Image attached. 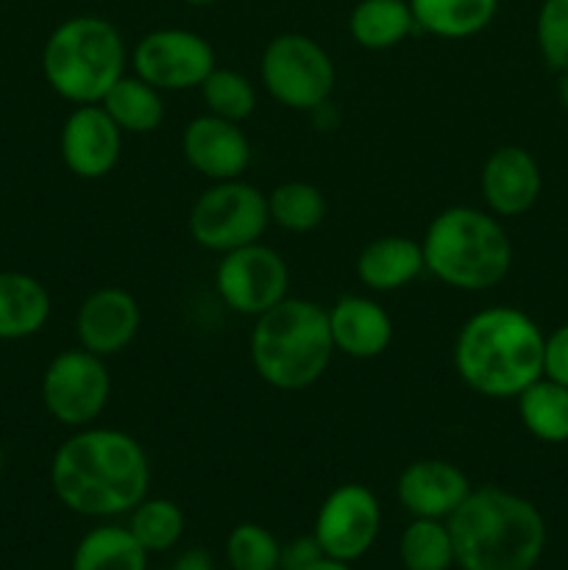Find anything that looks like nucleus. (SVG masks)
Instances as JSON below:
<instances>
[{"label":"nucleus","mask_w":568,"mask_h":570,"mask_svg":"<svg viewBox=\"0 0 568 570\" xmlns=\"http://www.w3.org/2000/svg\"><path fill=\"white\" fill-rule=\"evenodd\" d=\"M50 488L84 518L128 515L150 490V460L134 434L111 426L72 429L50 460Z\"/></svg>","instance_id":"nucleus-1"},{"label":"nucleus","mask_w":568,"mask_h":570,"mask_svg":"<svg viewBox=\"0 0 568 570\" xmlns=\"http://www.w3.org/2000/svg\"><path fill=\"white\" fill-rule=\"evenodd\" d=\"M546 334L518 306H484L460 326L451 362L471 393L490 401L518 399L543 376Z\"/></svg>","instance_id":"nucleus-2"},{"label":"nucleus","mask_w":568,"mask_h":570,"mask_svg":"<svg viewBox=\"0 0 568 570\" xmlns=\"http://www.w3.org/2000/svg\"><path fill=\"white\" fill-rule=\"evenodd\" d=\"M445 523L460 570H535L549 538L543 512L499 484L471 488Z\"/></svg>","instance_id":"nucleus-3"},{"label":"nucleus","mask_w":568,"mask_h":570,"mask_svg":"<svg viewBox=\"0 0 568 570\" xmlns=\"http://www.w3.org/2000/svg\"><path fill=\"white\" fill-rule=\"evenodd\" d=\"M254 373L273 390L301 393L326 376L334 360L329 312L317 301L284 298L254 317L248 337Z\"/></svg>","instance_id":"nucleus-4"},{"label":"nucleus","mask_w":568,"mask_h":570,"mask_svg":"<svg viewBox=\"0 0 568 570\" xmlns=\"http://www.w3.org/2000/svg\"><path fill=\"white\" fill-rule=\"evenodd\" d=\"M427 273L460 293H484L510 276L512 239L505 223L477 206H445L421 239Z\"/></svg>","instance_id":"nucleus-5"},{"label":"nucleus","mask_w":568,"mask_h":570,"mask_svg":"<svg viewBox=\"0 0 568 570\" xmlns=\"http://www.w3.org/2000/svg\"><path fill=\"white\" fill-rule=\"evenodd\" d=\"M128 45L120 28L98 14H76L50 31L42 48V76L70 104H100L126 76Z\"/></svg>","instance_id":"nucleus-6"},{"label":"nucleus","mask_w":568,"mask_h":570,"mask_svg":"<svg viewBox=\"0 0 568 570\" xmlns=\"http://www.w3.org/2000/svg\"><path fill=\"white\" fill-rule=\"evenodd\" d=\"M259 78L276 104L293 111H317L332 100L337 70L317 39L287 31L265 45L259 59Z\"/></svg>","instance_id":"nucleus-7"},{"label":"nucleus","mask_w":568,"mask_h":570,"mask_svg":"<svg viewBox=\"0 0 568 570\" xmlns=\"http://www.w3.org/2000/svg\"><path fill=\"white\" fill-rule=\"evenodd\" d=\"M271 226L267 195L243 178L212 181L189 206L187 228L195 245L212 254H228L259 243Z\"/></svg>","instance_id":"nucleus-8"},{"label":"nucleus","mask_w":568,"mask_h":570,"mask_svg":"<svg viewBox=\"0 0 568 570\" xmlns=\"http://www.w3.org/2000/svg\"><path fill=\"white\" fill-rule=\"evenodd\" d=\"M39 395L56 423L84 429L98 423L111 399V373L104 356L87 348L59 351L48 362L39 382Z\"/></svg>","instance_id":"nucleus-9"},{"label":"nucleus","mask_w":568,"mask_h":570,"mask_svg":"<svg viewBox=\"0 0 568 570\" xmlns=\"http://www.w3.org/2000/svg\"><path fill=\"white\" fill-rule=\"evenodd\" d=\"M215 293L234 315H265L290 295L287 259L262 239L221 254L215 267Z\"/></svg>","instance_id":"nucleus-10"},{"label":"nucleus","mask_w":568,"mask_h":570,"mask_svg":"<svg viewBox=\"0 0 568 570\" xmlns=\"http://www.w3.org/2000/svg\"><path fill=\"white\" fill-rule=\"evenodd\" d=\"M131 70L159 92L198 89L217 67L215 48L206 37L189 28H156L137 39L131 48Z\"/></svg>","instance_id":"nucleus-11"},{"label":"nucleus","mask_w":568,"mask_h":570,"mask_svg":"<svg viewBox=\"0 0 568 570\" xmlns=\"http://www.w3.org/2000/svg\"><path fill=\"white\" fill-rule=\"evenodd\" d=\"M382 532V504L376 493L360 482L334 488L317 507L312 538L332 560L356 562L373 549Z\"/></svg>","instance_id":"nucleus-12"},{"label":"nucleus","mask_w":568,"mask_h":570,"mask_svg":"<svg viewBox=\"0 0 568 570\" xmlns=\"http://www.w3.org/2000/svg\"><path fill=\"white\" fill-rule=\"evenodd\" d=\"M123 137L117 122L100 104H84L67 115L59 134V154L67 170L84 181L106 178L123 154Z\"/></svg>","instance_id":"nucleus-13"},{"label":"nucleus","mask_w":568,"mask_h":570,"mask_svg":"<svg viewBox=\"0 0 568 570\" xmlns=\"http://www.w3.org/2000/svg\"><path fill=\"white\" fill-rule=\"evenodd\" d=\"M484 209L499 220L523 217L535 209L543 193V173L538 159L521 145H499L490 150L479 173Z\"/></svg>","instance_id":"nucleus-14"},{"label":"nucleus","mask_w":568,"mask_h":570,"mask_svg":"<svg viewBox=\"0 0 568 570\" xmlns=\"http://www.w3.org/2000/svg\"><path fill=\"white\" fill-rule=\"evenodd\" d=\"M139 326H143L139 301L117 284L92 289L76 312L78 345L104 360L123 354L137 340Z\"/></svg>","instance_id":"nucleus-15"},{"label":"nucleus","mask_w":568,"mask_h":570,"mask_svg":"<svg viewBox=\"0 0 568 570\" xmlns=\"http://www.w3.org/2000/svg\"><path fill=\"white\" fill-rule=\"evenodd\" d=\"M251 139L243 122L223 120L215 115H198L184 126L182 156L198 176L209 181L243 178L251 165Z\"/></svg>","instance_id":"nucleus-16"},{"label":"nucleus","mask_w":568,"mask_h":570,"mask_svg":"<svg viewBox=\"0 0 568 570\" xmlns=\"http://www.w3.org/2000/svg\"><path fill=\"white\" fill-rule=\"evenodd\" d=\"M471 493L466 471L449 460H415L395 479V499L412 518L449 521L451 512Z\"/></svg>","instance_id":"nucleus-17"},{"label":"nucleus","mask_w":568,"mask_h":570,"mask_svg":"<svg viewBox=\"0 0 568 570\" xmlns=\"http://www.w3.org/2000/svg\"><path fill=\"white\" fill-rule=\"evenodd\" d=\"M326 312L334 351L349 360H376L393 343V317L368 295H343Z\"/></svg>","instance_id":"nucleus-18"},{"label":"nucleus","mask_w":568,"mask_h":570,"mask_svg":"<svg viewBox=\"0 0 568 570\" xmlns=\"http://www.w3.org/2000/svg\"><path fill=\"white\" fill-rule=\"evenodd\" d=\"M427 271L421 239L404 234H388L360 250L354 273L360 284L371 293H395L415 282Z\"/></svg>","instance_id":"nucleus-19"},{"label":"nucleus","mask_w":568,"mask_h":570,"mask_svg":"<svg viewBox=\"0 0 568 570\" xmlns=\"http://www.w3.org/2000/svg\"><path fill=\"white\" fill-rule=\"evenodd\" d=\"M48 287L31 273L0 271V340H28L50 321Z\"/></svg>","instance_id":"nucleus-20"},{"label":"nucleus","mask_w":568,"mask_h":570,"mask_svg":"<svg viewBox=\"0 0 568 570\" xmlns=\"http://www.w3.org/2000/svg\"><path fill=\"white\" fill-rule=\"evenodd\" d=\"M501 0H410L415 26L438 39H471L499 14Z\"/></svg>","instance_id":"nucleus-21"},{"label":"nucleus","mask_w":568,"mask_h":570,"mask_svg":"<svg viewBox=\"0 0 568 570\" xmlns=\"http://www.w3.org/2000/svg\"><path fill=\"white\" fill-rule=\"evenodd\" d=\"M410 0H360L349 14V33L360 48L390 50L415 31Z\"/></svg>","instance_id":"nucleus-22"},{"label":"nucleus","mask_w":568,"mask_h":570,"mask_svg":"<svg viewBox=\"0 0 568 570\" xmlns=\"http://www.w3.org/2000/svg\"><path fill=\"white\" fill-rule=\"evenodd\" d=\"M518 421L538 443H568V387L540 376L516 399Z\"/></svg>","instance_id":"nucleus-23"},{"label":"nucleus","mask_w":568,"mask_h":570,"mask_svg":"<svg viewBox=\"0 0 568 570\" xmlns=\"http://www.w3.org/2000/svg\"><path fill=\"white\" fill-rule=\"evenodd\" d=\"M148 557L128 527L100 523L78 540L70 570H148Z\"/></svg>","instance_id":"nucleus-24"},{"label":"nucleus","mask_w":568,"mask_h":570,"mask_svg":"<svg viewBox=\"0 0 568 570\" xmlns=\"http://www.w3.org/2000/svg\"><path fill=\"white\" fill-rule=\"evenodd\" d=\"M100 106H104L106 115L117 122L123 134H150L165 122L161 92L139 76H134V72H126L104 95Z\"/></svg>","instance_id":"nucleus-25"},{"label":"nucleus","mask_w":568,"mask_h":570,"mask_svg":"<svg viewBox=\"0 0 568 570\" xmlns=\"http://www.w3.org/2000/svg\"><path fill=\"white\" fill-rule=\"evenodd\" d=\"M267 215L273 226L290 234H310L323 226L329 200L321 187L310 181H284L267 193Z\"/></svg>","instance_id":"nucleus-26"},{"label":"nucleus","mask_w":568,"mask_h":570,"mask_svg":"<svg viewBox=\"0 0 568 570\" xmlns=\"http://www.w3.org/2000/svg\"><path fill=\"white\" fill-rule=\"evenodd\" d=\"M399 560L404 570L457 568L449 523L432 521V518H412L399 538Z\"/></svg>","instance_id":"nucleus-27"},{"label":"nucleus","mask_w":568,"mask_h":570,"mask_svg":"<svg viewBox=\"0 0 568 570\" xmlns=\"http://www.w3.org/2000/svg\"><path fill=\"white\" fill-rule=\"evenodd\" d=\"M126 527L148 554H165L173 546H178L184 529H187V518H184L182 507H178L176 501L145 495V499L128 512Z\"/></svg>","instance_id":"nucleus-28"},{"label":"nucleus","mask_w":568,"mask_h":570,"mask_svg":"<svg viewBox=\"0 0 568 570\" xmlns=\"http://www.w3.org/2000/svg\"><path fill=\"white\" fill-rule=\"evenodd\" d=\"M198 89L206 111L232 122L248 120L256 111V104H259V92H256L254 81L243 72L232 70V67L217 65Z\"/></svg>","instance_id":"nucleus-29"},{"label":"nucleus","mask_w":568,"mask_h":570,"mask_svg":"<svg viewBox=\"0 0 568 570\" xmlns=\"http://www.w3.org/2000/svg\"><path fill=\"white\" fill-rule=\"evenodd\" d=\"M226 562L232 570H278L282 543L262 523H237L226 538Z\"/></svg>","instance_id":"nucleus-30"},{"label":"nucleus","mask_w":568,"mask_h":570,"mask_svg":"<svg viewBox=\"0 0 568 570\" xmlns=\"http://www.w3.org/2000/svg\"><path fill=\"white\" fill-rule=\"evenodd\" d=\"M535 39L546 65L568 70V0H543L535 17Z\"/></svg>","instance_id":"nucleus-31"},{"label":"nucleus","mask_w":568,"mask_h":570,"mask_svg":"<svg viewBox=\"0 0 568 570\" xmlns=\"http://www.w3.org/2000/svg\"><path fill=\"white\" fill-rule=\"evenodd\" d=\"M543 376L555 379V382L568 387V323H562L555 332L546 334Z\"/></svg>","instance_id":"nucleus-32"},{"label":"nucleus","mask_w":568,"mask_h":570,"mask_svg":"<svg viewBox=\"0 0 568 570\" xmlns=\"http://www.w3.org/2000/svg\"><path fill=\"white\" fill-rule=\"evenodd\" d=\"M321 557H326L317 546V540L312 538H293L290 543L282 546V566L278 570H304L310 568L312 562H317Z\"/></svg>","instance_id":"nucleus-33"},{"label":"nucleus","mask_w":568,"mask_h":570,"mask_svg":"<svg viewBox=\"0 0 568 570\" xmlns=\"http://www.w3.org/2000/svg\"><path fill=\"white\" fill-rule=\"evenodd\" d=\"M170 570H215V566H212L209 551L189 549V551H184L176 562H173Z\"/></svg>","instance_id":"nucleus-34"},{"label":"nucleus","mask_w":568,"mask_h":570,"mask_svg":"<svg viewBox=\"0 0 568 570\" xmlns=\"http://www.w3.org/2000/svg\"><path fill=\"white\" fill-rule=\"evenodd\" d=\"M304 570H354L349 566V562H340V560H332V557H321L317 562H312L310 568Z\"/></svg>","instance_id":"nucleus-35"},{"label":"nucleus","mask_w":568,"mask_h":570,"mask_svg":"<svg viewBox=\"0 0 568 570\" xmlns=\"http://www.w3.org/2000/svg\"><path fill=\"white\" fill-rule=\"evenodd\" d=\"M557 98H560V106L568 111V70L566 72H557Z\"/></svg>","instance_id":"nucleus-36"},{"label":"nucleus","mask_w":568,"mask_h":570,"mask_svg":"<svg viewBox=\"0 0 568 570\" xmlns=\"http://www.w3.org/2000/svg\"><path fill=\"white\" fill-rule=\"evenodd\" d=\"M184 3L187 6H212V3H217V0H184Z\"/></svg>","instance_id":"nucleus-37"},{"label":"nucleus","mask_w":568,"mask_h":570,"mask_svg":"<svg viewBox=\"0 0 568 570\" xmlns=\"http://www.w3.org/2000/svg\"><path fill=\"white\" fill-rule=\"evenodd\" d=\"M3 468H6V460H3V449H0V476H3Z\"/></svg>","instance_id":"nucleus-38"}]
</instances>
